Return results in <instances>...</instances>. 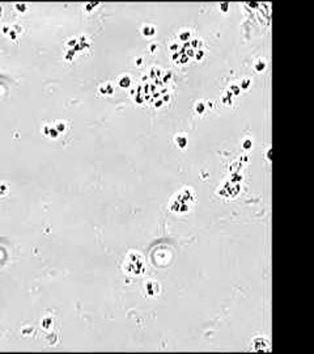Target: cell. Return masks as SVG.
Instances as JSON below:
<instances>
[{
  "mask_svg": "<svg viewBox=\"0 0 314 354\" xmlns=\"http://www.w3.org/2000/svg\"><path fill=\"white\" fill-rule=\"evenodd\" d=\"M172 54L176 64H188V61L201 58L202 42L186 35L177 41L176 45L172 48Z\"/></svg>",
  "mask_w": 314,
  "mask_h": 354,
  "instance_id": "7a4b0ae2",
  "label": "cell"
},
{
  "mask_svg": "<svg viewBox=\"0 0 314 354\" xmlns=\"http://www.w3.org/2000/svg\"><path fill=\"white\" fill-rule=\"evenodd\" d=\"M151 75L146 76L139 89V100L151 105H161L169 95L170 76L161 70H152Z\"/></svg>",
  "mask_w": 314,
  "mask_h": 354,
  "instance_id": "6da1fadb",
  "label": "cell"
}]
</instances>
